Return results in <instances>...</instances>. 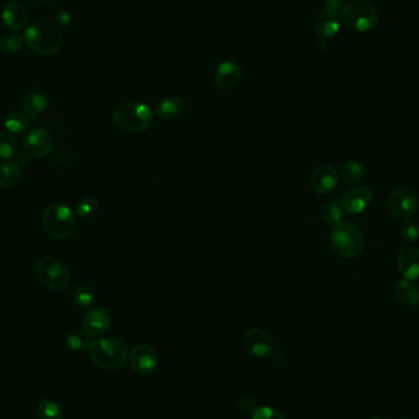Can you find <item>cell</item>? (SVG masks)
Wrapping results in <instances>:
<instances>
[{"mask_svg":"<svg viewBox=\"0 0 419 419\" xmlns=\"http://www.w3.org/2000/svg\"><path fill=\"white\" fill-rule=\"evenodd\" d=\"M88 353L91 362L96 367L105 370L119 369L129 358L125 343L113 337L97 338L91 341Z\"/></svg>","mask_w":419,"mask_h":419,"instance_id":"cell-1","label":"cell"},{"mask_svg":"<svg viewBox=\"0 0 419 419\" xmlns=\"http://www.w3.org/2000/svg\"><path fill=\"white\" fill-rule=\"evenodd\" d=\"M23 37L28 48L39 55L54 54L61 50L64 41L58 26L47 20L30 23Z\"/></svg>","mask_w":419,"mask_h":419,"instance_id":"cell-2","label":"cell"},{"mask_svg":"<svg viewBox=\"0 0 419 419\" xmlns=\"http://www.w3.org/2000/svg\"><path fill=\"white\" fill-rule=\"evenodd\" d=\"M113 121L121 132L141 134L152 125L154 114L149 105L140 101H130L116 108L113 114Z\"/></svg>","mask_w":419,"mask_h":419,"instance_id":"cell-3","label":"cell"},{"mask_svg":"<svg viewBox=\"0 0 419 419\" xmlns=\"http://www.w3.org/2000/svg\"><path fill=\"white\" fill-rule=\"evenodd\" d=\"M331 247L334 252L345 259H356L364 250V234L351 222H341L331 232Z\"/></svg>","mask_w":419,"mask_h":419,"instance_id":"cell-4","label":"cell"},{"mask_svg":"<svg viewBox=\"0 0 419 419\" xmlns=\"http://www.w3.org/2000/svg\"><path fill=\"white\" fill-rule=\"evenodd\" d=\"M42 226L45 233L57 241H68L74 236L76 228L75 215L69 206L53 204L48 206L42 216Z\"/></svg>","mask_w":419,"mask_h":419,"instance_id":"cell-5","label":"cell"},{"mask_svg":"<svg viewBox=\"0 0 419 419\" xmlns=\"http://www.w3.org/2000/svg\"><path fill=\"white\" fill-rule=\"evenodd\" d=\"M341 22L356 32H367L374 28L379 20L378 10L370 1L353 0L342 8Z\"/></svg>","mask_w":419,"mask_h":419,"instance_id":"cell-6","label":"cell"},{"mask_svg":"<svg viewBox=\"0 0 419 419\" xmlns=\"http://www.w3.org/2000/svg\"><path fill=\"white\" fill-rule=\"evenodd\" d=\"M39 281L48 289L61 292L72 283V272L68 266L54 258H42L34 265Z\"/></svg>","mask_w":419,"mask_h":419,"instance_id":"cell-7","label":"cell"},{"mask_svg":"<svg viewBox=\"0 0 419 419\" xmlns=\"http://www.w3.org/2000/svg\"><path fill=\"white\" fill-rule=\"evenodd\" d=\"M386 211L400 220H407L417 214L419 198L411 187H398L386 198Z\"/></svg>","mask_w":419,"mask_h":419,"instance_id":"cell-8","label":"cell"},{"mask_svg":"<svg viewBox=\"0 0 419 419\" xmlns=\"http://www.w3.org/2000/svg\"><path fill=\"white\" fill-rule=\"evenodd\" d=\"M54 146L52 132L43 127H37L28 132L23 139L22 149L30 159H42L50 154Z\"/></svg>","mask_w":419,"mask_h":419,"instance_id":"cell-9","label":"cell"},{"mask_svg":"<svg viewBox=\"0 0 419 419\" xmlns=\"http://www.w3.org/2000/svg\"><path fill=\"white\" fill-rule=\"evenodd\" d=\"M373 192L367 185H357L348 189L340 198L342 209L346 216L358 215L371 204Z\"/></svg>","mask_w":419,"mask_h":419,"instance_id":"cell-10","label":"cell"},{"mask_svg":"<svg viewBox=\"0 0 419 419\" xmlns=\"http://www.w3.org/2000/svg\"><path fill=\"white\" fill-rule=\"evenodd\" d=\"M129 362L138 374L151 375L159 367V356L154 347L146 343H140L129 353Z\"/></svg>","mask_w":419,"mask_h":419,"instance_id":"cell-11","label":"cell"},{"mask_svg":"<svg viewBox=\"0 0 419 419\" xmlns=\"http://www.w3.org/2000/svg\"><path fill=\"white\" fill-rule=\"evenodd\" d=\"M243 343L249 353L259 358L270 356L275 347L274 338L271 337L270 334L261 329H250L245 331L243 336Z\"/></svg>","mask_w":419,"mask_h":419,"instance_id":"cell-12","label":"cell"},{"mask_svg":"<svg viewBox=\"0 0 419 419\" xmlns=\"http://www.w3.org/2000/svg\"><path fill=\"white\" fill-rule=\"evenodd\" d=\"M340 176L335 167L330 165H320L310 176V187L320 195L329 194L338 185Z\"/></svg>","mask_w":419,"mask_h":419,"instance_id":"cell-13","label":"cell"},{"mask_svg":"<svg viewBox=\"0 0 419 419\" xmlns=\"http://www.w3.org/2000/svg\"><path fill=\"white\" fill-rule=\"evenodd\" d=\"M112 316L105 308H94L85 315L83 330L88 337H99L110 330Z\"/></svg>","mask_w":419,"mask_h":419,"instance_id":"cell-14","label":"cell"},{"mask_svg":"<svg viewBox=\"0 0 419 419\" xmlns=\"http://www.w3.org/2000/svg\"><path fill=\"white\" fill-rule=\"evenodd\" d=\"M341 28V17L340 12L336 11L325 10L320 11L318 17L315 19L314 30L320 39H332L336 36Z\"/></svg>","mask_w":419,"mask_h":419,"instance_id":"cell-15","label":"cell"},{"mask_svg":"<svg viewBox=\"0 0 419 419\" xmlns=\"http://www.w3.org/2000/svg\"><path fill=\"white\" fill-rule=\"evenodd\" d=\"M241 80H242V69L237 63L227 61L217 66L214 76L216 88L220 90H232L237 86Z\"/></svg>","mask_w":419,"mask_h":419,"instance_id":"cell-16","label":"cell"},{"mask_svg":"<svg viewBox=\"0 0 419 419\" xmlns=\"http://www.w3.org/2000/svg\"><path fill=\"white\" fill-rule=\"evenodd\" d=\"M397 265L403 278L416 281L419 278V249L411 245L403 247L398 253Z\"/></svg>","mask_w":419,"mask_h":419,"instance_id":"cell-17","label":"cell"},{"mask_svg":"<svg viewBox=\"0 0 419 419\" xmlns=\"http://www.w3.org/2000/svg\"><path fill=\"white\" fill-rule=\"evenodd\" d=\"M1 19L6 28L12 31H20L26 28L28 21V12L26 8L17 0H11L6 3L1 11Z\"/></svg>","mask_w":419,"mask_h":419,"instance_id":"cell-18","label":"cell"},{"mask_svg":"<svg viewBox=\"0 0 419 419\" xmlns=\"http://www.w3.org/2000/svg\"><path fill=\"white\" fill-rule=\"evenodd\" d=\"M392 296L397 302H403L412 308H419V283L403 278L394 287Z\"/></svg>","mask_w":419,"mask_h":419,"instance_id":"cell-19","label":"cell"},{"mask_svg":"<svg viewBox=\"0 0 419 419\" xmlns=\"http://www.w3.org/2000/svg\"><path fill=\"white\" fill-rule=\"evenodd\" d=\"M187 107L185 101L179 96H171L160 101L156 107V113L162 121H172L181 116Z\"/></svg>","mask_w":419,"mask_h":419,"instance_id":"cell-20","label":"cell"},{"mask_svg":"<svg viewBox=\"0 0 419 419\" xmlns=\"http://www.w3.org/2000/svg\"><path fill=\"white\" fill-rule=\"evenodd\" d=\"M48 103L50 102L45 94H41L39 91H31L22 101V112L30 118H36L48 108Z\"/></svg>","mask_w":419,"mask_h":419,"instance_id":"cell-21","label":"cell"},{"mask_svg":"<svg viewBox=\"0 0 419 419\" xmlns=\"http://www.w3.org/2000/svg\"><path fill=\"white\" fill-rule=\"evenodd\" d=\"M21 165L17 161H6L0 165V187L11 189L21 181Z\"/></svg>","mask_w":419,"mask_h":419,"instance_id":"cell-22","label":"cell"},{"mask_svg":"<svg viewBox=\"0 0 419 419\" xmlns=\"http://www.w3.org/2000/svg\"><path fill=\"white\" fill-rule=\"evenodd\" d=\"M321 215L326 223L330 226H337L338 223L343 222V217L346 216L342 209L340 200L337 198H329L326 201L321 210Z\"/></svg>","mask_w":419,"mask_h":419,"instance_id":"cell-23","label":"cell"},{"mask_svg":"<svg viewBox=\"0 0 419 419\" xmlns=\"http://www.w3.org/2000/svg\"><path fill=\"white\" fill-rule=\"evenodd\" d=\"M70 297L77 305L83 307V308H90L96 303V296H94V291L83 285L72 287Z\"/></svg>","mask_w":419,"mask_h":419,"instance_id":"cell-24","label":"cell"},{"mask_svg":"<svg viewBox=\"0 0 419 419\" xmlns=\"http://www.w3.org/2000/svg\"><path fill=\"white\" fill-rule=\"evenodd\" d=\"M364 173H365V168H364V165L360 162H358V161H351V162H348V163L342 167L340 176H341L343 182L348 183V184H354V183H358L359 181H362Z\"/></svg>","mask_w":419,"mask_h":419,"instance_id":"cell-25","label":"cell"},{"mask_svg":"<svg viewBox=\"0 0 419 419\" xmlns=\"http://www.w3.org/2000/svg\"><path fill=\"white\" fill-rule=\"evenodd\" d=\"M4 125H6V130L12 134L25 132L28 125V116L23 112L12 110L6 116Z\"/></svg>","mask_w":419,"mask_h":419,"instance_id":"cell-26","label":"cell"},{"mask_svg":"<svg viewBox=\"0 0 419 419\" xmlns=\"http://www.w3.org/2000/svg\"><path fill=\"white\" fill-rule=\"evenodd\" d=\"M37 416L39 419H63L59 405L50 398H43L37 403Z\"/></svg>","mask_w":419,"mask_h":419,"instance_id":"cell-27","label":"cell"},{"mask_svg":"<svg viewBox=\"0 0 419 419\" xmlns=\"http://www.w3.org/2000/svg\"><path fill=\"white\" fill-rule=\"evenodd\" d=\"M66 346L70 348L72 351H83V349H88L90 346V337L85 334L83 331L74 330L70 331L68 335H66Z\"/></svg>","mask_w":419,"mask_h":419,"instance_id":"cell-28","label":"cell"},{"mask_svg":"<svg viewBox=\"0 0 419 419\" xmlns=\"http://www.w3.org/2000/svg\"><path fill=\"white\" fill-rule=\"evenodd\" d=\"M23 39L17 33H6L0 37V50L6 54H12L21 50Z\"/></svg>","mask_w":419,"mask_h":419,"instance_id":"cell-29","label":"cell"},{"mask_svg":"<svg viewBox=\"0 0 419 419\" xmlns=\"http://www.w3.org/2000/svg\"><path fill=\"white\" fill-rule=\"evenodd\" d=\"M17 151V140L11 132L0 130V160L8 161Z\"/></svg>","mask_w":419,"mask_h":419,"instance_id":"cell-30","label":"cell"},{"mask_svg":"<svg viewBox=\"0 0 419 419\" xmlns=\"http://www.w3.org/2000/svg\"><path fill=\"white\" fill-rule=\"evenodd\" d=\"M99 211V201L94 198H85L77 204L76 212L81 218H90Z\"/></svg>","mask_w":419,"mask_h":419,"instance_id":"cell-31","label":"cell"},{"mask_svg":"<svg viewBox=\"0 0 419 419\" xmlns=\"http://www.w3.org/2000/svg\"><path fill=\"white\" fill-rule=\"evenodd\" d=\"M400 236L405 242H416L419 238V226L412 220H405L400 226Z\"/></svg>","mask_w":419,"mask_h":419,"instance_id":"cell-32","label":"cell"},{"mask_svg":"<svg viewBox=\"0 0 419 419\" xmlns=\"http://www.w3.org/2000/svg\"><path fill=\"white\" fill-rule=\"evenodd\" d=\"M252 419H286L281 412L269 406H261L255 408Z\"/></svg>","mask_w":419,"mask_h":419,"instance_id":"cell-33","label":"cell"},{"mask_svg":"<svg viewBox=\"0 0 419 419\" xmlns=\"http://www.w3.org/2000/svg\"><path fill=\"white\" fill-rule=\"evenodd\" d=\"M55 21L63 28H68L72 25V15L65 10H59L55 14Z\"/></svg>","mask_w":419,"mask_h":419,"instance_id":"cell-34","label":"cell"},{"mask_svg":"<svg viewBox=\"0 0 419 419\" xmlns=\"http://www.w3.org/2000/svg\"><path fill=\"white\" fill-rule=\"evenodd\" d=\"M238 405L244 412H254L255 408H256V403L254 401L253 397L248 396V395L241 397L239 401H238Z\"/></svg>","mask_w":419,"mask_h":419,"instance_id":"cell-35","label":"cell"},{"mask_svg":"<svg viewBox=\"0 0 419 419\" xmlns=\"http://www.w3.org/2000/svg\"><path fill=\"white\" fill-rule=\"evenodd\" d=\"M325 6V9L336 11V12H341L342 8L345 6L342 0H326Z\"/></svg>","mask_w":419,"mask_h":419,"instance_id":"cell-36","label":"cell"},{"mask_svg":"<svg viewBox=\"0 0 419 419\" xmlns=\"http://www.w3.org/2000/svg\"><path fill=\"white\" fill-rule=\"evenodd\" d=\"M41 3L45 6H53V3H54V0H41Z\"/></svg>","mask_w":419,"mask_h":419,"instance_id":"cell-37","label":"cell"},{"mask_svg":"<svg viewBox=\"0 0 419 419\" xmlns=\"http://www.w3.org/2000/svg\"><path fill=\"white\" fill-rule=\"evenodd\" d=\"M369 419H384V418H380V417H371V418Z\"/></svg>","mask_w":419,"mask_h":419,"instance_id":"cell-38","label":"cell"},{"mask_svg":"<svg viewBox=\"0 0 419 419\" xmlns=\"http://www.w3.org/2000/svg\"><path fill=\"white\" fill-rule=\"evenodd\" d=\"M408 419V418H407Z\"/></svg>","mask_w":419,"mask_h":419,"instance_id":"cell-39","label":"cell"}]
</instances>
